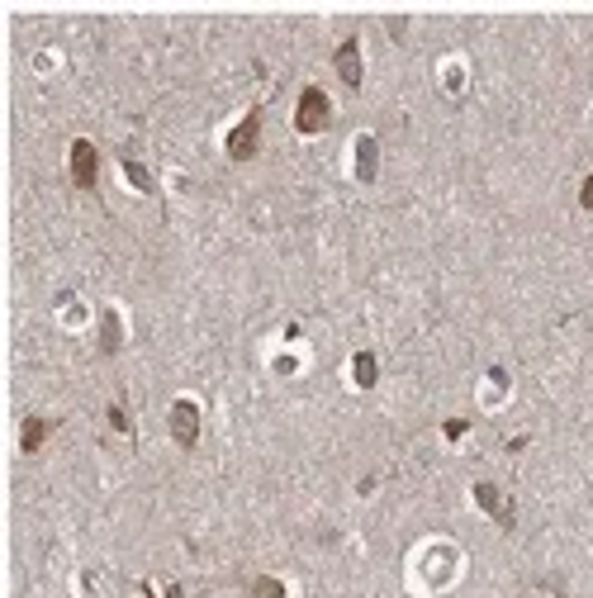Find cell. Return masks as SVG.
Here are the masks:
<instances>
[{
    "label": "cell",
    "instance_id": "cell-1",
    "mask_svg": "<svg viewBox=\"0 0 593 598\" xmlns=\"http://www.w3.org/2000/svg\"><path fill=\"white\" fill-rule=\"evenodd\" d=\"M332 119V105L328 95L318 91V86H304V95H299V110H295V128L299 133H323Z\"/></svg>",
    "mask_w": 593,
    "mask_h": 598
},
{
    "label": "cell",
    "instance_id": "cell-2",
    "mask_svg": "<svg viewBox=\"0 0 593 598\" xmlns=\"http://www.w3.org/2000/svg\"><path fill=\"white\" fill-rule=\"evenodd\" d=\"M95 171H100V152H95V142L77 138V142H72V181H77L81 190H91Z\"/></svg>",
    "mask_w": 593,
    "mask_h": 598
},
{
    "label": "cell",
    "instance_id": "cell-3",
    "mask_svg": "<svg viewBox=\"0 0 593 598\" xmlns=\"http://www.w3.org/2000/svg\"><path fill=\"white\" fill-rule=\"evenodd\" d=\"M256 138H261V110H252L247 119L228 133V152H233L237 162H247L252 152H256Z\"/></svg>",
    "mask_w": 593,
    "mask_h": 598
},
{
    "label": "cell",
    "instance_id": "cell-4",
    "mask_svg": "<svg viewBox=\"0 0 593 598\" xmlns=\"http://www.w3.org/2000/svg\"><path fill=\"white\" fill-rule=\"evenodd\" d=\"M171 437L181 446H195V437H200V409L190 399H176L171 404Z\"/></svg>",
    "mask_w": 593,
    "mask_h": 598
},
{
    "label": "cell",
    "instance_id": "cell-5",
    "mask_svg": "<svg viewBox=\"0 0 593 598\" xmlns=\"http://www.w3.org/2000/svg\"><path fill=\"white\" fill-rule=\"evenodd\" d=\"M332 62H337V77L356 91V86H361V43H356V38H342V47H337Z\"/></svg>",
    "mask_w": 593,
    "mask_h": 598
},
{
    "label": "cell",
    "instance_id": "cell-6",
    "mask_svg": "<svg viewBox=\"0 0 593 598\" xmlns=\"http://www.w3.org/2000/svg\"><path fill=\"white\" fill-rule=\"evenodd\" d=\"M475 499H480L484 513H494L503 527H513V504L503 499V489H494V485H475Z\"/></svg>",
    "mask_w": 593,
    "mask_h": 598
},
{
    "label": "cell",
    "instance_id": "cell-7",
    "mask_svg": "<svg viewBox=\"0 0 593 598\" xmlns=\"http://www.w3.org/2000/svg\"><path fill=\"white\" fill-rule=\"evenodd\" d=\"M43 437H47V423L43 418H29V423H24V451H38V446H43Z\"/></svg>",
    "mask_w": 593,
    "mask_h": 598
},
{
    "label": "cell",
    "instance_id": "cell-8",
    "mask_svg": "<svg viewBox=\"0 0 593 598\" xmlns=\"http://www.w3.org/2000/svg\"><path fill=\"white\" fill-rule=\"evenodd\" d=\"M356 385H361V390H371V385H375V356H371V351H361V356H356Z\"/></svg>",
    "mask_w": 593,
    "mask_h": 598
},
{
    "label": "cell",
    "instance_id": "cell-9",
    "mask_svg": "<svg viewBox=\"0 0 593 598\" xmlns=\"http://www.w3.org/2000/svg\"><path fill=\"white\" fill-rule=\"evenodd\" d=\"M375 176V142L361 138V181H371Z\"/></svg>",
    "mask_w": 593,
    "mask_h": 598
},
{
    "label": "cell",
    "instance_id": "cell-10",
    "mask_svg": "<svg viewBox=\"0 0 593 598\" xmlns=\"http://www.w3.org/2000/svg\"><path fill=\"white\" fill-rule=\"evenodd\" d=\"M252 594L256 598H285V589H281V580H252Z\"/></svg>",
    "mask_w": 593,
    "mask_h": 598
},
{
    "label": "cell",
    "instance_id": "cell-11",
    "mask_svg": "<svg viewBox=\"0 0 593 598\" xmlns=\"http://www.w3.org/2000/svg\"><path fill=\"white\" fill-rule=\"evenodd\" d=\"M114 346H119V318L105 314V351H114Z\"/></svg>",
    "mask_w": 593,
    "mask_h": 598
},
{
    "label": "cell",
    "instance_id": "cell-12",
    "mask_svg": "<svg viewBox=\"0 0 593 598\" xmlns=\"http://www.w3.org/2000/svg\"><path fill=\"white\" fill-rule=\"evenodd\" d=\"M128 176H133V186H138V190H152V176L142 171L138 162H128Z\"/></svg>",
    "mask_w": 593,
    "mask_h": 598
},
{
    "label": "cell",
    "instance_id": "cell-13",
    "mask_svg": "<svg viewBox=\"0 0 593 598\" xmlns=\"http://www.w3.org/2000/svg\"><path fill=\"white\" fill-rule=\"evenodd\" d=\"M579 205H584V209H593V171H589V181L579 186Z\"/></svg>",
    "mask_w": 593,
    "mask_h": 598
},
{
    "label": "cell",
    "instance_id": "cell-14",
    "mask_svg": "<svg viewBox=\"0 0 593 598\" xmlns=\"http://www.w3.org/2000/svg\"><path fill=\"white\" fill-rule=\"evenodd\" d=\"M110 423L119 427V432H128V413H124V409H110Z\"/></svg>",
    "mask_w": 593,
    "mask_h": 598
}]
</instances>
